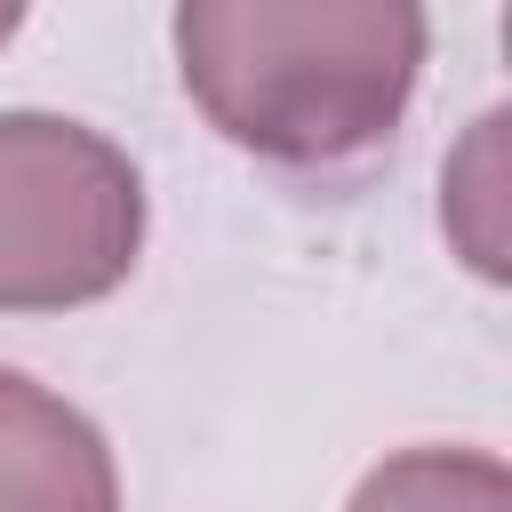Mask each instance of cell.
Masks as SVG:
<instances>
[{
    "mask_svg": "<svg viewBox=\"0 0 512 512\" xmlns=\"http://www.w3.org/2000/svg\"><path fill=\"white\" fill-rule=\"evenodd\" d=\"M424 0H176V80L272 168L368 160L424 80Z\"/></svg>",
    "mask_w": 512,
    "mask_h": 512,
    "instance_id": "cell-1",
    "label": "cell"
},
{
    "mask_svg": "<svg viewBox=\"0 0 512 512\" xmlns=\"http://www.w3.org/2000/svg\"><path fill=\"white\" fill-rule=\"evenodd\" d=\"M144 248L136 160L64 112H0V312L104 304Z\"/></svg>",
    "mask_w": 512,
    "mask_h": 512,
    "instance_id": "cell-2",
    "label": "cell"
},
{
    "mask_svg": "<svg viewBox=\"0 0 512 512\" xmlns=\"http://www.w3.org/2000/svg\"><path fill=\"white\" fill-rule=\"evenodd\" d=\"M0 512H120L104 432L24 368H0Z\"/></svg>",
    "mask_w": 512,
    "mask_h": 512,
    "instance_id": "cell-3",
    "label": "cell"
},
{
    "mask_svg": "<svg viewBox=\"0 0 512 512\" xmlns=\"http://www.w3.org/2000/svg\"><path fill=\"white\" fill-rule=\"evenodd\" d=\"M344 512H512V472L488 448H400L352 488Z\"/></svg>",
    "mask_w": 512,
    "mask_h": 512,
    "instance_id": "cell-4",
    "label": "cell"
},
{
    "mask_svg": "<svg viewBox=\"0 0 512 512\" xmlns=\"http://www.w3.org/2000/svg\"><path fill=\"white\" fill-rule=\"evenodd\" d=\"M496 144H504V112H480L464 152L448 160V200H440V224L456 232V248L472 256L480 280H504V224H496V192H504V168H496Z\"/></svg>",
    "mask_w": 512,
    "mask_h": 512,
    "instance_id": "cell-5",
    "label": "cell"
},
{
    "mask_svg": "<svg viewBox=\"0 0 512 512\" xmlns=\"http://www.w3.org/2000/svg\"><path fill=\"white\" fill-rule=\"evenodd\" d=\"M24 8H32V0H0V48L16 40V24H24Z\"/></svg>",
    "mask_w": 512,
    "mask_h": 512,
    "instance_id": "cell-6",
    "label": "cell"
}]
</instances>
